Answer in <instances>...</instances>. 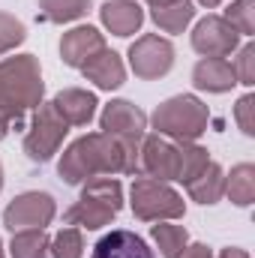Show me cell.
I'll list each match as a JSON object with an SVG mask.
<instances>
[{
  "label": "cell",
  "instance_id": "obj_21",
  "mask_svg": "<svg viewBox=\"0 0 255 258\" xmlns=\"http://www.w3.org/2000/svg\"><path fill=\"white\" fill-rule=\"evenodd\" d=\"M48 243H51V237L45 234V228L15 231L12 243H9V255L12 258H51Z\"/></svg>",
  "mask_w": 255,
  "mask_h": 258
},
{
  "label": "cell",
  "instance_id": "obj_30",
  "mask_svg": "<svg viewBox=\"0 0 255 258\" xmlns=\"http://www.w3.org/2000/svg\"><path fill=\"white\" fill-rule=\"evenodd\" d=\"M180 258H213V249H210L207 243H189L186 252H183Z\"/></svg>",
  "mask_w": 255,
  "mask_h": 258
},
{
  "label": "cell",
  "instance_id": "obj_9",
  "mask_svg": "<svg viewBox=\"0 0 255 258\" xmlns=\"http://www.w3.org/2000/svg\"><path fill=\"white\" fill-rule=\"evenodd\" d=\"M180 168V144L165 135H144L138 150V174L153 180H177Z\"/></svg>",
  "mask_w": 255,
  "mask_h": 258
},
{
  "label": "cell",
  "instance_id": "obj_32",
  "mask_svg": "<svg viewBox=\"0 0 255 258\" xmlns=\"http://www.w3.org/2000/svg\"><path fill=\"white\" fill-rule=\"evenodd\" d=\"M150 9H156V6H171V3H180V0H144Z\"/></svg>",
  "mask_w": 255,
  "mask_h": 258
},
{
  "label": "cell",
  "instance_id": "obj_15",
  "mask_svg": "<svg viewBox=\"0 0 255 258\" xmlns=\"http://www.w3.org/2000/svg\"><path fill=\"white\" fill-rule=\"evenodd\" d=\"M81 72H84V78L93 81L99 90H117V87L126 81V66L120 60V54H117V51H108V48L96 51L87 63L81 66Z\"/></svg>",
  "mask_w": 255,
  "mask_h": 258
},
{
  "label": "cell",
  "instance_id": "obj_2",
  "mask_svg": "<svg viewBox=\"0 0 255 258\" xmlns=\"http://www.w3.org/2000/svg\"><path fill=\"white\" fill-rule=\"evenodd\" d=\"M45 81L33 54H15L0 60V141L27 111L42 105Z\"/></svg>",
  "mask_w": 255,
  "mask_h": 258
},
{
  "label": "cell",
  "instance_id": "obj_7",
  "mask_svg": "<svg viewBox=\"0 0 255 258\" xmlns=\"http://www.w3.org/2000/svg\"><path fill=\"white\" fill-rule=\"evenodd\" d=\"M129 66L135 78L141 81H156L171 72L174 66V45L156 33H144L129 45Z\"/></svg>",
  "mask_w": 255,
  "mask_h": 258
},
{
  "label": "cell",
  "instance_id": "obj_22",
  "mask_svg": "<svg viewBox=\"0 0 255 258\" xmlns=\"http://www.w3.org/2000/svg\"><path fill=\"white\" fill-rule=\"evenodd\" d=\"M150 18L162 33H183V27L195 18V6L189 0H180L171 6H156V9H150Z\"/></svg>",
  "mask_w": 255,
  "mask_h": 258
},
{
  "label": "cell",
  "instance_id": "obj_24",
  "mask_svg": "<svg viewBox=\"0 0 255 258\" xmlns=\"http://www.w3.org/2000/svg\"><path fill=\"white\" fill-rule=\"evenodd\" d=\"M180 144V168H177V180L186 186L192 177L210 162V156H207V147H201V144H195V141H177Z\"/></svg>",
  "mask_w": 255,
  "mask_h": 258
},
{
  "label": "cell",
  "instance_id": "obj_29",
  "mask_svg": "<svg viewBox=\"0 0 255 258\" xmlns=\"http://www.w3.org/2000/svg\"><path fill=\"white\" fill-rule=\"evenodd\" d=\"M234 120H237V126L243 135H255V96L252 93H246V96H240L237 99V105H234Z\"/></svg>",
  "mask_w": 255,
  "mask_h": 258
},
{
  "label": "cell",
  "instance_id": "obj_5",
  "mask_svg": "<svg viewBox=\"0 0 255 258\" xmlns=\"http://www.w3.org/2000/svg\"><path fill=\"white\" fill-rule=\"evenodd\" d=\"M129 207L135 219L141 222H174L186 213V201L177 189H171L165 180L153 177H135L129 189Z\"/></svg>",
  "mask_w": 255,
  "mask_h": 258
},
{
  "label": "cell",
  "instance_id": "obj_25",
  "mask_svg": "<svg viewBox=\"0 0 255 258\" xmlns=\"http://www.w3.org/2000/svg\"><path fill=\"white\" fill-rule=\"evenodd\" d=\"M51 258H81L84 255V234L81 228H60L51 243H48Z\"/></svg>",
  "mask_w": 255,
  "mask_h": 258
},
{
  "label": "cell",
  "instance_id": "obj_28",
  "mask_svg": "<svg viewBox=\"0 0 255 258\" xmlns=\"http://www.w3.org/2000/svg\"><path fill=\"white\" fill-rule=\"evenodd\" d=\"M231 69H234L237 84H246V87L255 84V45L252 42H246L243 48H237V57H234Z\"/></svg>",
  "mask_w": 255,
  "mask_h": 258
},
{
  "label": "cell",
  "instance_id": "obj_16",
  "mask_svg": "<svg viewBox=\"0 0 255 258\" xmlns=\"http://www.w3.org/2000/svg\"><path fill=\"white\" fill-rule=\"evenodd\" d=\"M192 84L207 93H228L237 84V78L225 57H201L192 66Z\"/></svg>",
  "mask_w": 255,
  "mask_h": 258
},
{
  "label": "cell",
  "instance_id": "obj_35",
  "mask_svg": "<svg viewBox=\"0 0 255 258\" xmlns=\"http://www.w3.org/2000/svg\"><path fill=\"white\" fill-rule=\"evenodd\" d=\"M0 258H3V240H0Z\"/></svg>",
  "mask_w": 255,
  "mask_h": 258
},
{
  "label": "cell",
  "instance_id": "obj_20",
  "mask_svg": "<svg viewBox=\"0 0 255 258\" xmlns=\"http://www.w3.org/2000/svg\"><path fill=\"white\" fill-rule=\"evenodd\" d=\"M150 237L159 246L162 258H180L189 246V231L183 225H174V222H156L150 228Z\"/></svg>",
  "mask_w": 255,
  "mask_h": 258
},
{
  "label": "cell",
  "instance_id": "obj_1",
  "mask_svg": "<svg viewBox=\"0 0 255 258\" xmlns=\"http://www.w3.org/2000/svg\"><path fill=\"white\" fill-rule=\"evenodd\" d=\"M138 150H141V141H123L105 132H87L63 150L57 162V174L69 186H81L90 177H102V174L138 177Z\"/></svg>",
  "mask_w": 255,
  "mask_h": 258
},
{
  "label": "cell",
  "instance_id": "obj_11",
  "mask_svg": "<svg viewBox=\"0 0 255 258\" xmlns=\"http://www.w3.org/2000/svg\"><path fill=\"white\" fill-rule=\"evenodd\" d=\"M99 129L123 141H141L147 129V114L129 99H111L99 114Z\"/></svg>",
  "mask_w": 255,
  "mask_h": 258
},
{
  "label": "cell",
  "instance_id": "obj_17",
  "mask_svg": "<svg viewBox=\"0 0 255 258\" xmlns=\"http://www.w3.org/2000/svg\"><path fill=\"white\" fill-rule=\"evenodd\" d=\"M99 18L114 36H132L144 24V9L132 0H108V3H102Z\"/></svg>",
  "mask_w": 255,
  "mask_h": 258
},
{
  "label": "cell",
  "instance_id": "obj_12",
  "mask_svg": "<svg viewBox=\"0 0 255 258\" xmlns=\"http://www.w3.org/2000/svg\"><path fill=\"white\" fill-rule=\"evenodd\" d=\"M102 48H105V36L96 27L81 24V27H72L69 33H63V39H60V60L66 66H72V69H81Z\"/></svg>",
  "mask_w": 255,
  "mask_h": 258
},
{
  "label": "cell",
  "instance_id": "obj_27",
  "mask_svg": "<svg viewBox=\"0 0 255 258\" xmlns=\"http://www.w3.org/2000/svg\"><path fill=\"white\" fill-rule=\"evenodd\" d=\"M27 39V30H24V24L15 18V15H9V12H0V54H6V51H12L15 45H21Z\"/></svg>",
  "mask_w": 255,
  "mask_h": 258
},
{
  "label": "cell",
  "instance_id": "obj_34",
  "mask_svg": "<svg viewBox=\"0 0 255 258\" xmlns=\"http://www.w3.org/2000/svg\"><path fill=\"white\" fill-rule=\"evenodd\" d=\"M0 189H3V165H0Z\"/></svg>",
  "mask_w": 255,
  "mask_h": 258
},
{
  "label": "cell",
  "instance_id": "obj_14",
  "mask_svg": "<svg viewBox=\"0 0 255 258\" xmlns=\"http://www.w3.org/2000/svg\"><path fill=\"white\" fill-rule=\"evenodd\" d=\"M51 105H54V111L63 117L69 126H87V123L93 120L99 102H96V96H93L90 90L66 87V90H60V93L51 99Z\"/></svg>",
  "mask_w": 255,
  "mask_h": 258
},
{
  "label": "cell",
  "instance_id": "obj_19",
  "mask_svg": "<svg viewBox=\"0 0 255 258\" xmlns=\"http://www.w3.org/2000/svg\"><path fill=\"white\" fill-rule=\"evenodd\" d=\"M225 195L237 207H249L255 201V165L252 162H240V165L231 168V174H225Z\"/></svg>",
  "mask_w": 255,
  "mask_h": 258
},
{
  "label": "cell",
  "instance_id": "obj_3",
  "mask_svg": "<svg viewBox=\"0 0 255 258\" xmlns=\"http://www.w3.org/2000/svg\"><path fill=\"white\" fill-rule=\"evenodd\" d=\"M81 198L63 213L66 225H78L87 231H99L114 222V216L123 210V186L117 177H90L81 183Z\"/></svg>",
  "mask_w": 255,
  "mask_h": 258
},
{
  "label": "cell",
  "instance_id": "obj_10",
  "mask_svg": "<svg viewBox=\"0 0 255 258\" xmlns=\"http://www.w3.org/2000/svg\"><path fill=\"white\" fill-rule=\"evenodd\" d=\"M237 45H240V33L222 15H207L192 30V48L201 57H228L237 51Z\"/></svg>",
  "mask_w": 255,
  "mask_h": 258
},
{
  "label": "cell",
  "instance_id": "obj_13",
  "mask_svg": "<svg viewBox=\"0 0 255 258\" xmlns=\"http://www.w3.org/2000/svg\"><path fill=\"white\" fill-rule=\"evenodd\" d=\"M90 258H156V255L144 243V237H138L135 231L114 228L105 237H99V243L93 246Z\"/></svg>",
  "mask_w": 255,
  "mask_h": 258
},
{
  "label": "cell",
  "instance_id": "obj_23",
  "mask_svg": "<svg viewBox=\"0 0 255 258\" xmlns=\"http://www.w3.org/2000/svg\"><path fill=\"white\" fill-rule=\"evenodd\" d=\"M39 18L51 24H66L75 18H84L90 9V0H39Z\"/></svg>",
  "mask_w": 255,
  "mask_h": 258
},
{
  "label": "cell",
  "instance_id": "obj_4",
  "mask_svg": "<svg viewBox=\"0 0 255 258\" xmlns=\"http://www.w3.org/2000/svg\"><path fill=\"white\" fill-rule=\"evenodd\" d=\"M207 120H210L207 105L192 93H180V96H171V99L159 102L153 117H150L156 135H165L171 141H195V138H201L207 132Z\"/></svg>",
  "mask_w": 255,
  "mask_h": 258
},
{
  "label": "cell",
  "instance_id": "obj_6",
  "mask_svg": "<svg viewBox=\"0 0 255 258\" xmlns=\"http://www.w3.org/2000/svg\"><path fill=\"white\" fill-rule=\"evenodd\" d=\"M66 132H69V123L54 111L51 102H42V105L36 108V114H33L27 132H24V141H21L27 159H30V162H39V165L48 162V159L60 150Z\"/></svg>",
  "mask_w": 255,
  "mask_h": 258
},
{
  "label": "cell",
  "instance_id": "obj_18",
  "mask_svg": "<svg viewBox=\"0 0 255 258\" xmlns=\"http://www.w3.org/2000/svg\"><path fill=\"white\" fill-rule=\"evenodd\" d=\"M186 192H189L192 201H198V204H216L222 195H225V171H222V165H216L213 159L192 177L189 183H186Z\"/></svg>",
  "mask_w": 255,
  "mask_h": 258
},
{
  "label": "cell",
  "instance_id": "obj_33",
  "mask_svg": "<svg viewBox=\"0 0 255 258\" xmlns=\"http://www.w3.org/2000/svg\"><path fill=\"white\" fill-rule=\"evenodd\" d=\"M198 3H201V6H207V9H213V6H219L222 0H198Z\"/></svg>",
  "mask_w": 255,
  "mask_h": 258
},
{
  "label": "cell",
  "instance_id": "obj_8",
  "mask_svg": "<svg viewBox=\"0 0 255 258\" xmlns=\"http://www.w3.org/2000/svg\"><path fill=\"white\" fill-rule=\"evenodd\" d=\"M54 213H57L54 198L48 192L33 189V192L15 195V198L6 204V210H3V225H6L12 234H15V231H27V228H45V225H51Z\"/></svg>",
  "mask_w": 255,
  "mask_h": 258
},
{
  "label": "cell",
  "instance_id": "obj_31",
  "mask_svg": "<svg viewBox=\"0 0 255 258\" xmlns=\"http://www.w3.org/2000/svg\"><path fill=\"white\" fill-rule=\"evenodd\" d=\"M213 258H249V252H246V249H240V246H225L219 255H213Z\"/></svg>",
  "mask_w": 255,
  "mask_h": 258
},
{
  "label": "cell",
  "instance_id": "obj_26",
  "mask_svg": "<svg viewBox=\"0 0 255 258\" xmlns=\"http://www.w3.org/2000/svg\"><path fill=\"white\" fill-rule=\"evenodd\" d=\"M240 36H252L255 33V0H234L225 15H222Z\"/></svg>",
  "mask_w": 255,
  "mask_h": 258
}]
</instances>
